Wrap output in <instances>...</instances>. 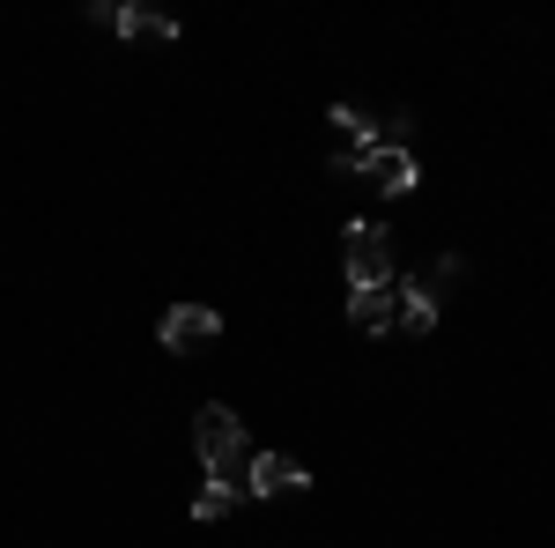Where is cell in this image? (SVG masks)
Masks as SVG:
<instances>
[{
  "instance_id": "52a82bcc",
  "label": "cell",
  "mask_w": 555,
  "mask_h": 548,
  "mask_svg": "<svg viewBox=\"0 0 555 548\" xmlns=\"http://www.w3.org/2000/svg\"><path fill=\"white\" fill-rule=\"evenodd\" d=\"M348 319H356L363 334H385V327L400 319V290H348Z\"/></svg>"
},
{
  "instance_id": "7a4b0ae2",
  "label": "cell",
  "mask_w": 555,
  "mask_h": 548,
  "mask_svg": "<svg viewBox=\"0 0 555 548\" xmlns=\"http://www.w3.org/2000/svg\"><path fill=\"white\" fill-rule=\"evenodd\" d=\"M341 267H348V290H392V245H385L378 222L341 230Z\"/></svg>"
},
{
  "instance_id": "6da1fadb",
  "label": "cell",
  "mask_w": 555,
  "mask_h": 548,
  "mask_svg": "<svg viewBox=\"0 0 555 548\" xmlns=\"http://www.w3.org/2000/svg\"><path fill=\"white\" fill-rule=\"evenodd\" d=\"M193 445H201L208 482H222V489H245V474H253V437H245V422L230 416L222 400H208V408H201V422H193Z\"/></svg>"
},
{
  "instance_id": "9c48e42d",
  "label": "cell",
  "mask_w": 555,
  "mask_h": 548,
  "mask_svg": "<svg viewBox=\"0 0 555 548\" xmlns=\"http://www.w3.org/2000/svg\"><path fill=\"white\" fill-rule=\"evenodd\" d=\"M230 505H237V489H222V482H208V489L193 497V519H222Z\"/></svg>"
},
{
  "instance_id": "277c9868",
  "label": "cell",
  "mask_w": 555,
  "mask_h": 548,
  "mask_svg": "<svg viewBox=\"0 0 555 548\" xmlns=\"http://www.w3.org/2000/svg\"><path fill=\"white\" fill-rule=\"evenodd\" d=\"M156 341H164L171 356H201V348L222 341V319H215L208 304H171V311H164V327H156Z\"/></svg>"
},
{
  "instance_id": "5b68a950",
  "label": "cell",
  "mask_w": 555,
  "mask_h": 548,
  "mask_svg": "<svg viewBox=\"0 0 555 548\" xmlns=\"http://www.w3.org/2000/svg\"><path fill=\"white\" fill-rule=\"evenodd\" d=\"M245 489H253V497H289V489H311V474H304L289 453H253V474H245Z\"/></svg>"
},
{
  "instance_id": "8992f818",
  "label": "cell",
  "mask_w": 555,
  "mask_h": 548,
  "mask_svg": "<svg viewBox=\"0 0 555 548\" xmlns=\"http://www.w3.org/2000/svg\"><path fill=\"white\" fill-rule=\"evenodd\" d=\"M104 30H119V38H178L171 15H156V8H89Z\"/></svg>"
},
{
  "instance_id": "ba28073f",
  "label": "cell",
  "mask_w": 555,
  "mask_h": 548,
  "mask_svg": "<svg viewBox=\"0 0 555 548\" xmlns=\"http://www.w3.org/2000/svg\"><path fill=\"white\" fill-rule=\"evenodd\" d=\"M400 327H408V334H429V327H437V296L429 290H400Z\"/></svg>"
},
{
  "instance_id": "3957f363",
  "label": "cell",
  "mask_w": 555,
  "mask_h": 548,
  "mask_svg": "<svg viewBox=\"0 0 555 548\" xmlns=\"http://www.w3.org/2000/svg\"><path fill=\"white\" fill-rule=\"evenodd\" d=\"M334 178H371L378 193H408L423 170H415V149L408 141H371L356 164H334Z\"/></svg>"
}]
</instances>
